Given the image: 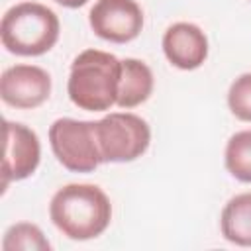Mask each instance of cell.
<instances>
[{
	"label": "cell",
	"instance_id": "1",
	"mask_svg": "<svg viewBox=\"0 0 251 251\" xmlns=\"http://www.w3.org/2000/svg\"><path fill=\"white\" fill-rule=\"evenodd\" d=\"M53 226L75 241H88L102 235L112 222V204L96 184H67L49 202Z\"/></svg>",
	"mask_w": 251,
	"mask_h": 251
},
{
	"label": "cell",
	"instance_id": "2",
	"mask_svg": "<svg viewBox=\"0 0 251 251\" xmlns=\"http://www.w3.org/2000/svg\"><path fill=\"white\" fill-rule=\"evenodd\" d=\"M122 61L100 49H84L71 63L67 94L71 102L86 112L110 110L118 100Z\"/></svg>",
	"mask_w": 251,
	"mask_h": 251
},
{
	"label": "cell",
	"instance_id": "3",
	"mask_svg": "<svg viewBox=\"0 0 251 251\" xmlns=\"http://www.w3.org/2000/svg\"><path fill=\"white\" fill-rule=\"evenodd\" d=\"M61 24L57 14L39 2L12 6L0 24V39L6 51L20 57H39L53 49Z\"/></svg>",
	"mask_w": 251,
	"mask_h": 251
},
{
	"label": "cell",
	"instance_id": "4",
	"mask_svg": "<svg viewBox=\"0 0 251 251\" xmlns=\"http://www.w3.org/2000/svg\"><path fill=\"white\" fill-rule=\"evenodd\" d=\"M94 133L102 163H131L151 143L149 124L131 112H112L94 122Z\"/></svg>",
	"mask_w": 251,
	"mask_h": 251
},
{
	"label": "cell",
	"instance_id": "5",
	"mask_svg": "<svg viewBox=\"0 0 251 251\" xmlns=\"http://www.w3.org/2000/svg\"><path fill=\"white\" fill-rule=\"evenodd\" d=\"M49 143L57 161L71 173H92L102 163L94 122L59 118L49 127Z\"/></svg>",
	"mask_w": 251,
	"mask_h": 251
},
{
	"label": "cell",
	"instance_id": "6",
	"mask_svg": "<svg viewBox=\"0 0 251 251\" xmlns=\"http://www.w3.org/2000/svg\"><path fill=\"white\" fill-rule=\"evenodd\" d=\"M88 24L104 41L129 43L143 29V10L135 0H96Z\"/></svg>",
	"mask_w": 251,
	"mask_h": 251
},
{
	"label": "cell",
	"instance_id": "7",
	"mask_svg": "<svg viewBox=\"0 0 251 251\" xmlns=\"http://www.w3.org/2000/svg\"><path fill=\"white\" fill-rule=\"evenodd\" d=\"M41 161V143L37 133L18 122H4V159H2V190L10 182L24 180L35 173Z\"/></svg>",
	"mask_w": 251,
	"mask_h": 251
},
{
	"label": "cell",
	"instance_id": "8",
	"mask_svg": "<svg viewBox=\"0 0 251 251\" xmlns=\"http://www.w3.org/2000/svg\"><path fill=\"white\" fill-rule=\"evenodd\" d=\"M51 94V76L37 65H14L2 73L0 96L18 110L41 106Z\"/></svg>",
	"mask_w": 251,
	"mask_h": 251
},
{
	"label": "cell",
	"instance_id": "9",
	"mask_svg": "<svg viewBox=\"0 0 251 251\" xmlns=\"http://www.w3.org/2000/svg\"><path fill=\"white\" fill-rule=\"evenodd\" d=\"M163 53L167 61L180 71H194L208 57L206 33L190 22H176L163 35Z\"/></svg>",
	"mask_w": 251,
	"mask_h": 251
},
{
	"label": "cell",
	"instance_id": "10",
	"mask_svg": "<svg viewBox=\"0 0 251 251\" xmlns=\"http://www.w3.org/2000/svg\"><path fill=\"white\" fill-rule=\"evenodd\" d=\"M153 84H155L153 73L143 61L133 57L122 59V76H120L116 106L129 110L143 104L151 96Z\"/></svg>",
	"mask_w": 251,
	"mask_h": 251
},
{
	"label": "cell",
	"instance_id": "11",
	"mask_svg": "<svg viewBox=\"0 0 251 251\" xmlns=\"http://www.w3.org/2000/svg\"><path fill=\"white\" fill-rule=\"evenodd\" d=\"M220 229L226 241L251 247V192L235 194L227 200L220 216Z\"/></svg>",
	"mask_w": 251,
	"mask_h": 251
},
{
	"label": "cell",
	"instance_id": "12",
	"mask_svg": "<svg viewBox=\"0 0 251 251\" xmlns=\"http://www.w3.org/2000/svg\"><path fill=\"white\" fill-rule=\"evenodd\" d=\"M224 163L233 178L251 182V129H241L227 139Z\"/></svg>",
	"mask_w": 251,
	"mask_h": 251
},
{
	"label": "cell",
	"instance_id": "13",
	"mask_svg": "<svg viewBox=\"0 0 251 251\" xmlns=\"http://www.w3.org/2000/svg\"><path fill=\"white\" fill-rule=\"evenodd\" d=\"M2 249L4 251H51V243L43 235V231L29 222H20L14 224L6 229L4 239H2Z\"/></svg>",
	"mask_w": 251,
	"mask_h": 251
},
{
	"label": "cell",
	"instance_id": "14",
	"mask_svg": "<svg viewBox=\"0 0 251 251\" xmlns=\"http://www.w3.org/2000/svg\"><path fill=\"white\" fill-rule=\"evenodd\" d=\"M227 106L237 120L251 122V73H243L231 82L227 90Z\"/></svg>",
	"mask_w": 251,
	"mask_h": 251
},
{
	"label": "cell",
	"instance_id": "15",
	"mask_svg": "<svg viewBox=\"0 0 251 251\" xmlns=\"http://www.w3.org/2000/svg\"><path fill=\"white\" fill-rule=\"evenodd\" d=\"M57 4H61V6H65V8H80V6H84L88 0H55Z\"/></svg>",
	"mask_w": 251,
	"mask_h": 251
}]
</instances>
